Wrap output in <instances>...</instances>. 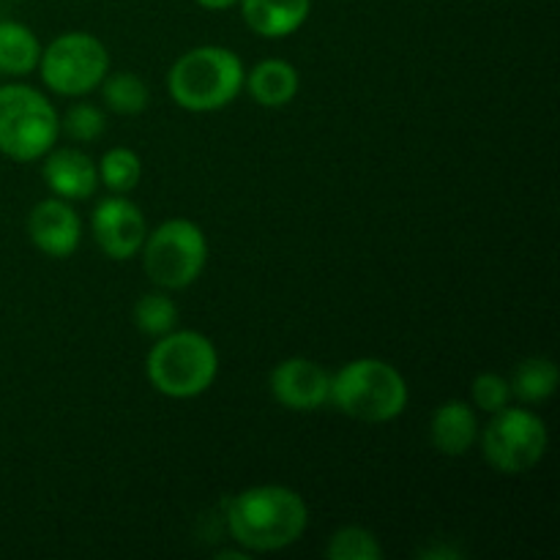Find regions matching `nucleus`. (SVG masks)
<instances>
[{
  "mask_svg": "<svg viewBox=\"0 0 560 560\" xmlns=\"http://www.w3.org/2000/svg\"><path fill=\"white\" fill-rule=\"evenodd\" d=\"M306 525V501L282 485L246 487L228 506L230 536L246 552L288 550L304 536Z\"/></svg>",
  "mask_w": 560,
  "mask_h": 560,
  "instance_id": "1",
  "label": "nucleus"
},
{
  "mask_svg": "<svg viewBox=\"0 0 560 560\" xmlns=\"http://www.w3.org/2000/svg\"><path fill=\"white\" fill-rule=\"evenodd\" d=\"M246 69L228 47L206 44L180 55L167 74L173 102L189 113H217L244 91Z\"/></svg>",
  "mask_w": 560,
  "mask_h": 560,
  "instance_id": "2",
  "label": "nucleus"
},
{
  "mask_svg": "<svg viewBox=\"0 0 560 560\" xmlns=\"http://www.w3.org/2000/svg\"><path fill=\"white\" fill-rule=\"evenodd\" d=\"M408 397V381L397 366L383 359H355L331 375L328 402L355 421L386 424L405 413Z\"/></svg>",
  "mask_w": 560,
  "mask_h": 560,
  "instance_id": "3",
  "label": "nucleus"
},
{
  "mask_svg": "<svg viewBox=\"0 0 560 560\" xmlns=\"http://www.w3.org/2000/svg\"><path fill=\"white\" fill-rule=\"evenodd\" d=\"M145 372L151 386L170 399H195L213 386L219 353L200 331H170L148 353Z\"/></svg>",
  "mask_w": 560,
  "mask_h": 560,
  "instance_id": "4",
  "label": "nucleus"
},
{
  "mask_svg": "<svg viewBox=\"0 0 560 560\" xmlns=\"http://www.w3.org/2000/svg\"><path fill=\"white\" fill-rule=\"evenodd\" d=\"M60 135L58 109L25 82L0 85V153L11 162H36L55 148Z\"/></svg>",
  "mask_w": 560,
  "mask_h": 560,
  "instance_id": "5",
  "label": "nucleus"
},
{
  "mask_svg": "<svg viewBox=\"0 0 560 560\" xmlns=\"http://www.w3.org/2000/svg\"><path fill=\"white\" fill-rule=\"evenodd\" d=\"M142 268L162 290H184L200 279L208 262V241L200 224L167 219L142 244Z\"/></svg>",
  "mask_w": 560,
  "mask_h": 560,
  "instance_id": "6",
  "label": "nucleus"
},
{
  "mask_svg": "<svg viewBox=\"0 0 560 560\" xmlns=\"http://www.w3.org/2000/svg\"><path fill=\"white\" fill-rule=\"evenodd\" d=\"M38 71L44 85L58 96H85L109 74V52L93 33L69 31L42 49Z\"/></svg>",
  "mask_w": 560,
  "mask_h": 560,
  "instance_id": "7",
  "label": "nucleus"
},
{
  "mask_svg": "<svg viewBox=\"0 0 560 560\" xmlns=\"http://www.w3.org/2000/svg\"><path fill=\"white\" fill-rule=\"evenodd\" d=\"M547 443V424L541 416L525 408H503L492 413L490 424L481 432V448L485 459L495 470L506 476L528 474L530 468L545 459Z\"/></svg>",
  "mask_w": 560,
  "mask_h": 560,
  "instance_id": "8",
  "label": "nucleus"
},
{
  "mask_svg": "<svg viewBox=\"0 0 560 560\" xmlns=\"http://www.w3.org/2000/svg\"><path fill=\"white\" fill-rule=\"evenodd\" d=\"M93 241L109 260H131L140 255L148 235L145 213L126 195L104 197L91 217Z\"/></svg>",
  "mask_w": 560,
  "mask_h": 560,
  "instance_id": "9",
  "label": "nucleus"
},
{
  "mask_svg": "<svg viewBox=\"0 0 560 560\" xmlns=\"http://www.w3.org/2000/svg\"><path fill=\"white\" fill-rule=\"evenodd\" d=\"M268 386L282 408L295 410V413H312L328 402L331 375L317 361L295 355V359H284L282 364L273 366Z\"/></svg>",
  "mask_w": 560,
  "mask_h": 560,
  "instance_id": "10",
  "label": "nucleus"
},
{
  "mask_svg": "<svg viewBox=\"0 0 560 560\" xmlns=\"http://www.w3.org/2000/svg\"><path fill=\"white\" fill-rule=\"evenodd\" d=\"M27 238L42 255L66 260L80 246V213L69 206V200H60V197L42 200L27 213Z\"/></svg>",
  "mask_w": 560,
  "mask_h": 560,
  "instance_id": "11",
  "label": "nucleus"
},
{
  "mask_svg": "<svg viewBox=\"0 0 560 560\" xmlns=\"http://www.w3.org/2000/svg\"><path fill=\"white\" fill-rule=\"evenodd\" d=\"M44 184L60 200H88L98 186V167L80 148H52L44 156Z\"/></svg>",
  "mask_w": 560,
  "mask_h": 560,
  "instance_id": "12",
  "label": "nucleus"
},
{
  "mask_svg": "<svg viewBox=\"0 0 560 560\" xmlns=\"http://www.w3.org/2000/svg\"><path fill=\"white\" fill-rule=\"evenodd\" d=\"M430 438L432 446L443 457H463V454H468L476 438H479V419H476L474 408L463 402V399H448V402L438 405L430 421Z\"/></svg>",
  "mask_w": 560,
  "mask_h": 560,
  "instance_id": "13",
  "label": "nucleus"
},
{
  "mask_svg": "<svg viewBox=\"0 0 560 560\" xmlns=\"http://www.w3.org/2000/svg\"><path fill=\"white\" fill-rule=\"evenodd\" d=\"M246 27L262 38H284L310 20L312 0H238Z\"/></svg>",
  "mask_w": 560,
  "mask_h": 560,
  "instance_id": "14",
  "label": "nucleus"
},
{
  "mask_svg": "<svg viewBox=\"0 0 560 560\" xmlns=\"http://www.w3.org/2000/svg\"><path fill=\"white\" fill-rule=\"evenodd\" d=\"M244 88L252 93L260 107L279 109L288 107L295 96H299L301 77L293 63L282 58H266L246 74Z\"/></svg>",
  "mask_w": 560,
  "mask_h": 560,
  "instance_id": "15",
  "label": "nucleus"
},
{
  "mask_svg": "<svg viewBox=\"0 0 560 560\" xmlns=\"http://www.w3.org/2000/svg\"><path fill=\"white\" fill-rule=\"evenodd\" d=\"M42 44L36 33L14 20L0 22V74L25 77L38 69Z\"/></svg>",
  "mask_w": 560,
  "mask_h": 560,
  "instance_id": "16",
  "label": "nucleus"
},
{
  "mask_svg": "<svg viewBox=\"0 0 560 560\" xmlns=\"http://www.w3.org/2000/svg\"><path fill=\"white\" fill-rule=\"evenodd\" d=\"M558 381L560 372L556 361L545 359V355H534V359H525L514 370V377L509 381V386H512V397L523 399L525 405H539L556 394Z\"/></svg>",
  "mask_w": 560,
  "mask_h": 560,
  "instance_id": "17",
  "label": "nucleus"
},
{
  "mask_svg": "<svg viewBox=\"0 0 560 560\" xmlns=\"http://www.w3.org/2000/svg\"><path fill=\"white\" fill-rule=\"evenodd\" d=\"M98 88H102L104 104L115 115H140L145 113L148 102H151V91H148L142 77L135 74V71L107 74Z\"/></svg>",
  "mask_w": 560,
  "mask_h": 560,
  "instance_id": "18",
  "label": "nucleus"
},
{
  "mask_svg": "<svg viewBox=\"0 0 560 560\" xmlns=\"http://www.w3.org/2000/svg\"><path fill=\"white\" fill-rule=\"evenodd\" d=\"M98 167V180L107 186L113 195H129L142 180V162L131 148H109L102 156Z\"/></svg>",
  "mask_w": 560,
  "mask_h": 560,
  "instance_id": "19",
  "label": "nucleus"
},
{
  "mask_svg": "<svg viewBox=\"0 0 560 560\" xmlns=\"http://www.w3.org/2000/svg\"><path fill=\"white\" fill-rule=\"evenodd\" d=\"M135 326L145 337H164L178 326V306L167 293H145L135 304Z\"/></svg>",
  "mask_w": 560,
  "mask_h": 560,
  "instance_id": "20",
  "label": "nucleus"
},
{
  "mask_svg": "<svg viewBox=\"0 0 560 560\" xmlns=\"http://www.w3.org/2000/svg\"><path fill=\"white\" fill-rule=\"evenodd\" d=\"M328 560H381L383 547L372 530L348 525V528L334 530L326 545Z\"/></svg>",
  "mask_w": 560,
  "mask_h": 560,
  "instance_id": "21",
  "label": "nucleus"
},
{
  "mask_svg": "<svg viewBox=\"0 0 560 560\" xmlns=\"http://www.w3.org/2000/svg\"><path fill=\"white\" fill-rule=\"evenodd\" d=\"M60 129L71 137L74 142H96L107 129V118L96 104L80 102L69 107L66 118L60 120Z\"/></svg>",
  "mask_w": 560,
  "mask_h": 560,
  "instance_id": "22",
  "label": "nucleus"
},
{
  "mask_svg": "<svg viewBox=\"0 0 560 560\" xmlns=\"http://www.w3.org/2000/svg\"><path fill=\"white\" fill-rule=\"evenodd\" d=\"M470 394H474L476 408L485 410V413H498L512 402V386H509L506 377L495 375V372H481L470 386Z\"/></svg>",
  "mask_w": 560,
  "mask_h": 560,
  "instance_id": "23",
  "label": "nucleus"
},
{
  "mask_svg": "<svg viewBox=\"0 0 560 560\" xmlns=\"http://www.w3.org/2000/svg\"><path fill=\"white\" fill-rule=\"evenodd\" d=\"M195 3L208 11H228L233 9V5H238V0H195Z\"/></svg>",
  "mask_w": 560,
  "mask_h": 560,
  "instance_id": "24",
  "label": "nucleus"
},
{
  "mask_svg": "<svg viewBox=\"0 0 560 560\" xmlns=\"http://www.w3.org/2000/svg\"><path fill=\"white\" fill-rule=\"evenodd\" d=\"M0 77H3V74H0Z\"/></svg>",
  "mask_w": 560,
  "mask_h": 560,
  "instance_id": "25",
  "label": "nucleus"
}]
</instances>
